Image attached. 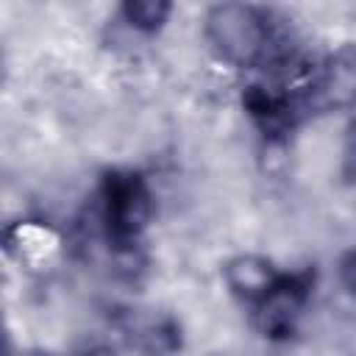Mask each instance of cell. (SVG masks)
Masks as SVG:
<instances>
[{"label": "cell", "mask_w": 356, "mask_h": 356, "mask_svg": "<svg viewBox=\"0 0 356 356\" xmlns=\"http://www.w3.org/2000/svg\"><path fill=\"white\" fill-rule=\"evenodd\" d=\"M203 28L211 47L231 64L245 67L267 56V44H270L267 17L253 6H242V3L211 6L203 17Z\"/></svg>", "instance_id": "cell-1"}, {"label": "cell", "mask_w": 356, "mask_h": 356, "mask_svg": "<svg viewBox=\"0 0 356 356\" xmlns=\"http://www.w3.org/2000/svg\"><path fill=\"white\" fill-rule=\"evenodd\" d=\"M306 108L317 111H348L356 108V50L342 47L320 64L317 81L309 95L300 97Z\"/></svg>", "instance_id": "cell-2"}, {"label": "cell", "mask_w": 356, "mask_h": 356, "mask_svg": "<svg viewBox=\"0 0 356 356\" xmlns=\"http://www.w3.org/2000/svg\"><path fill=\"white\" fill-rule=\"evenodd\" d=\"M306 298H309V281L298 275L289 278L284 275L278 286L256 303V328L270 339L289 337L303 314Z\"/></svg>", "instance_id": "cell-3"}, {"label": "cell", "mask_w": 356, "mask_h": 356, "mask_svg": "<svg viewBox=\"0 0 356 356\" xmlns=\"http://www.w3.org/2000/svg\"><path fill=\"white\" fill-rule=\"evenodd\" d=\"M222 278L231 295L256 306L264 295H270L278 286L284 275L261 253H236L222 264Z\"/></svg>", "instance_id": "cell-4"}, {"label": "cell", "mask_w": 356, "mask_h": 356, "mask_svg": "<svg viewBox=\"0 0 356 356\" xmlns=\"http://www.w3.org/2000/svg\"><path fill=\"white\" fill-rule=\"evenodd\" d=\"M172 6L164 0H134L122 6V22L134 33H156L167 25Z\"/></svg>", "instance_id": "cell-5"}, {"label": "cell", "mask_w": 356, "mask_h": 356, "mask_svg": "<svg viewBox=\"0 0 356 356\" xmlns=\"http://www.w3.org/2000/svg\"><path fill=\"white\" fill-rule=\"evenodd\" d=\"M339 284L348 289V292H356V248H350L342 259H339Z\"/></svg>", "instance_id": "cell-6"}, {"label": "cell", "mask_w": 356, "mask_h": 356, "mask_svg": "<svg viewBox=\"0 0 356 356\" xmlns=\"http://www.w3.org/2000/svg\"><path fill=\"white\" fill-rule=\"evenodd\" d=\"M342 175L350 184H356V134L348 139V145L342 150Z\"/></svg>", "instance_id": "cell-7"}, {"label": "cell", "mask_w": 356, "mask_h": 356, "mask_svg": "<svg viewBox=\"0 0 356 356\" xmlns=\"http://www.w3.org/2000/svg\"><path fill=\"white\" fill-rule=\"evenodd\" d=\"M81 356H114L108 348H103V345H89L86 350H81Z\"/></svg>", "instance_id": "cell-8"}, {"label": "cell", "mask_w": 356, "mask_h": 356, "mask_svg": "<svg viewBox=\"0 0 356 356\" xmlns=\"http://www.w3.org/2000/svg\"><path fill=\"white\" fill-rule=\"evenodd\" d=\"M19 356H56L50 350H28V353H19Z\"/></svg>", "instance_id": "cell-9"}]
</instances>
